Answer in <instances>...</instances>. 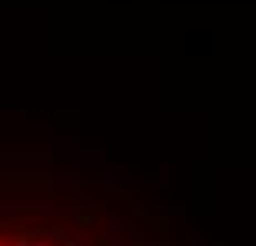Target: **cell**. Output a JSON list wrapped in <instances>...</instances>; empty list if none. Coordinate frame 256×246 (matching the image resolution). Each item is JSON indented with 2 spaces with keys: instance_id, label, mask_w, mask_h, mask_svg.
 <instances>
[{
  "instance_id": "obj_1",
  "label": "cell",
  "mask_w": 256,
  "mask_h": 246,
  "mask_svg": "<svg viewBox=\"0 0 256 246\" xmlns=\"http://www.w3.org/2000/svg\"><path fill=\"white\" fill-rule=\"evenodd\" d=\"M0 246H136L124 230H96L90 213L64 216L47 203H27L0 180Z\"/></svg>"
}]
</instances>
